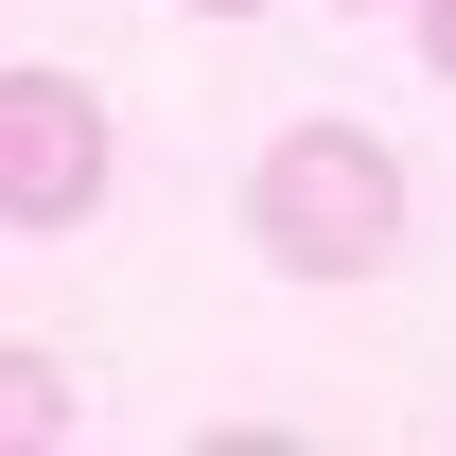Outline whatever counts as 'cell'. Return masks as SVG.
Instances as JSON below:
<instances>
[{
  "instance_id": "1",
  "label": "cell",
  "mask_w": 456,
  "mask_h": 456,
  "mask_svg": "<svg viewBox=\"0 0 456 456\" xmlns=\"http://www.w3.org/2000/svg\"><path fill=\"white\" fill-rule=\"evenodd\" d=\"M246 246L281 281H387L403 264V159L369 123H281L264 175H246Z\"/></svg>"
},
{
  "instance_id": "2",
  "label": "cell",
  "mask_w": 456,
  "mask_h": 456,
  "mask_svg": "<svg viewBox=\"0 0 456 456\" xmlns=\"http://www.w3.org/2000/svg\"><path fill=\"white\" fill-rule=\"evenodd\" d=\"M106 211V88L88 70H0V228Z\"/></svg>"
},
{
  "instance_id": "3",
  "label": "cell",
  "mask_w": 456,
  "mask_h": 456,
  "mask_svg": "<svg viewBox=\"0 0 456 456\" xmlns=\"http://www.w3.org/2000/svg\"><path fill=\"white\" fill-rule=\"evenodd\" d=\"M36 439H70V369L53 351H0V456H36Z\"/></svg>"
},
{
  "instance_id": "4",
  "label": "cell",
  "mask_w": 456,
  "mask_h": 456,
  "mask_svg": "<svg viewBox=\"0 0 456 456\" xmlns=\"http://www.w3.org/2000/svg\"><path fill=\"white\" fill-rule=\"evenodd\" d=\"M403 18H421V70L456 88V0H403Z\"/></svg>"
},
{
  "instance_id": "5",
  "label": "cell",
  "mask_w": 456,
  "mask_h": 456,
  "mask_svg": "<svg viewBox=\"0 0 456 456\" xmlns=\"http://www.w3.org/2000/svg\"><path fill=\"white\" fill-rule=\"evenodd\" d=\"M193 18H264V0H193Z\"/></svg>"
},
{
  "instance_id": "6",
  "label": "cell",
  "mask_w": 456,
  "mask_h": 456,
  "mask_svg": "<svg viewBox=\"0 0 456 456\" xmlns=\"http://www.w3.org/2000/svg\"><path fill=\"white\" fill-rule=\"evenodd\" d=\"M351 18H369V0H351Z\"/></svg>"
}]
</instances>
